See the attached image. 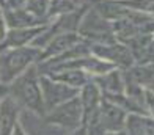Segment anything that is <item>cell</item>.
Wrapping results in <instances>:
<instances>
[{
	"mask_svg": "<svg viewBox=\"0 0 154 135\" xmlns=\"http://www.w3.org/2000/svg\"><path fill=\"white\" fill-rule=\"evenodd\" d=\"M10 96L20 105L22 110L32 112L36 116H44V102L39 87V72L36 65H32L10 85Z\"/></svg>",
	"mask_w": 154,
	"mask_h": 135,
	"instance_id": "cell-1",
	"label": "cell"
},
{
	"mask_svg": "<svg viewBox=\"0 0 154 135\" xmlns=\"http://www.w3.org/2000/svg\"><path fill=\"white\" fill-rule=\"evenodd\" d=\"M41 49L33 46L0 51V82L10 85L32 65H38Z\"/></svg>",
	"mask_w": 154,
	"mask_h": 135,
	"instance_id": "cell-2",
	"label": "cell"
},
{
	"mask_svg": "<svg viewBox=\"0 0 154 135\" xmlns=\"http://www.w3.org/2000/svg\"><path fill=\"white\" fill-rule=\"evenodd\" d=\"M43 121L49 126L60 127L68 133L77 130L83 124V112L79 97H72L69 101L57 105V107H54L52 110L46 112Z\"/></svg>",
	"mask_w": 154,
	"mask_h": 135,
	"instance_id": "cell-3",
	"label": "cell"
},
{
	"mask_svg": "<svg viewBox=\"0 0 154 135\" xmlns=\"http://www.w3.org/2000/svg\"><path fill=\"white\" fill-rule=\"evenodd\" d=\"M39 87H41V94H43L46 112L52 110L54 107L69 101V99L79 96V88L68 87V85L54 80L47 75H39Z\"/></svg>",
	"mask_w": 154,
	"mask_h": 135,
	"instance_id": "cell-4",
	"label": "cell"
},
{
	"mask_svg": "<svg viewBox=\"0 0 154 135\" xmlns=\"http://www.w3.org/2000/svg\"><path fill=\"white\" fill-rule=\"evenodd\" d=\"M90 52L104 61L113 65L118 69H128L134 65V58L123 42H109V44H94L90 42Z\"/></svg>",
	"mask_w": 154,
	"mask_h": 135,
	"instance_id": "cell-5",
	"label": "cell"
},
{
	"mask_svg": "<svg viewBox=\"0 0 154 135\" xmlns=\"http://www.w3.org/2000/svg\"><path fill=\"white\" fill-rule=\"evenodd\" d=\"M47 25H49V24H47ZM47 25L24 27V28H8V30H6V33H5V36L0 39V51L32 46V42L46 30Z\"/></svg>",
	"mask_w": 154,
	"mask_h": 135,
	"instance_id": "cell-6",
	"label": "cell"
},
{
	"mask_svg": "<svg viewBox=\"0 0 154 135\" xmlns=\"http://www.w3.org/2000/svg\"><path fill=\"white\" fill-rule=\"evenodd\" d=\"M96 118H97V121H99L104 132H115V130L124 129L128 113L123 109H120L118 105L102 99L99 107L96 110Z\"/></svg>",
	"mask_w": 154,
	"mask_h": 135,
	"instance_id": "cell-7",
	"label": "cell"
},
{
	"mask_svg": "<svg viewBox=\"0 0 154 135\" xmlns=\"http://www.w3.org/2000/svg\"><path fill=\"white\" fill-rule=\"evenodd\" d=\"M82 41V36L77 32H71V33H61L54 36L47 44L41 49V55H39V61H47L51 58H55L60 54L69 51L71 47H74L75 44H79Z\"/></svg>",
	"mask_w": 154,
	"mask_h": 135,
	"instance_id": "cell-8",
	"label": "cell"
},
{
	"mask_svg": "<svg viewBox=\"0 0 154 135\" xmlns=\"http://www.w3.org/2000/svg\"><path fill=\"white\" fill-rule=\"evenodd\" d=\"M22 109L10 94L0 102V135H11L19 124Z\"/></svg>",
	"mask_w": 154,
	"mask_h": 135,
	"instance_id": "cell-9",
	"label": "cell"
},
{
	"mask_svg": "<svg viewBox=\"0 0 154 135\" xmlns=\"http://www.w3.org/2000/svg\"><path fill=\"white\" fill-rule=\"evenodd\" d=\"M96 87L99 88L102 97L106 96H115L124 93V79H123V71L121 69H112L109 72H104L101 75H96L91 79Z\"/></svg>",
	"mask_w": 154,
	"mask_h": 135,
	"instance_id": "cell-10",
	"label": "cell"
},
{
	"mask_svg": "<svg viewBox=\"0 0 154 135\" xmlns=\"http://www.w3.org/2000/svg\"><path fill=\"white\" fill-rule=\"evenodd\" d=\"M79 101L82 105V112H83V124L82 127L85 126V123L88 121V118L96 112V109L99 107V104L102 101V94L99 88L96 87V83L93 80L87 82L83 87L79 90Z\"/></svg>",
	"mask_w": 154,
	"mask_h": 135,
	"instance_id": "cell-11",
	"label": "cell"
},
{
	"mask_svg": "<svg viewBox=\"0 0 154 135\" xmlns=\"http://www.w3.org/2000/svg\"><path fill=\"white\" fill-rule=\"evenodd\" d=\"M41 75H47L51 79L61 82L68 85V87H72V88H82L87 82L91 80L87 72H83L80 69H74V68H60V69H52V71H47V72L41 74Z\"/></svg>",
	"mask_w": 154,
	"mask_h": 135,
	"instance_id": "cell-12",
	"label": "cell"
},
{
	"mask_svg": "<svg viewBox=\"0 0 154 135\" xmlns=\"http://www.w3.org/2000/svg\"><path fill=\"white\" fill-rule=\"evenodd\" d=\"M126 135H154V119L146 115H128L124 123Z\"/></svg>",
	"mask_w": 154,
	"mask_h": 135,
	"instance_id": "cell-13",
	"label": "cell"
},
{
	"mask_svg": "<svg viewBox=\"0 0 154 135\" xmlns=\"http://www.w3.org/2000/svg\"><path fill=\"white\" fill-rule=\"evenodd\" d=\"M24 8L29 11L30 14H33L36 19L47 22V8H49V0H22Z\"/></svg>",
	"mask_w": 154,
	"mask_h": 135,
	"instance_id": "cell-14",
	"label": "cell"
},
{
	"mask_svg": "<svg viewBox=\"0 0 154 135\" xmlns=\"http://www.w3.org/2000/svg\"><path fill=\"white\" fill-rule=\"evenodd\" d=\"M116 2L131 11H137L154 17V0H116Z\"/></svg>",
	"mask_w": 154,
	"mask_h": 135,
	"instance_id": "cell-15",
	"label": "cell"
},
{
	"mask_svg": "<svg viewBox=\"0 0 154 135\" xmlns=\"http://www.w3.org/2000/svg\"><path fill=\"white\" fill-rule=\"evenodd\" d=\"M77 8L74 0H49L47 8V19L54 16H61V14L71 13Z\"/></svg>",
	"mask_w": 154,
	"mask_h": 135,
	"instance_id": "cell-16",
	"label": "cell"
},
{
	"mask_svg": "<svg viewBox=\"0 0 154 135\" xmlns=\"http://www.w3.org/2000/svg\"><path fill=\"white\" fill-rule=\"evenodd\" d=\"M143 102H145V112H146V116H149V118L154 119V91H151V90H145Z\"/></svg>",
	"mask_w": 154,
	"mask_h": 135,
	"instance_id": "cell-17",
	"label": "cell"
},
{
	"mask_svg": "<svg viewBox=\"0 0 154 135\" xmlns=\"http://www.w3.org/2000/svg\"><path fill=\"white\" fill-rule=\"evenodd\" d=\"M6 22H5V14H3V6L0 5V39H2L5 36V33H6Z\"/></svg>",
	"mask_w": 154,
	"mask_h": 135,
	"instance_id": "cell-18",
	"label": "cell"
},
{
	"mask_svg": "<svg viewBox=\"0 0 154 135\" xmlns=\"http://www.w3.org/2000/svg\"><path fill=\"white\" fill-rule=\"evenodd\" d=\"M8 94H10V87H8L6 83H2V82H0V102H2Z\"/></svg>",
	"mask_w": 154,
	"mask_h": 135,
	"instance_id": "cell-19",
	"label": "cell"
},
{
	"mask_svg": "<svg viewBox=\"0 0 154 135\" xmlns=\"http://www.w3.org/2000/svg\"><path fill=\"white\" fill-rule=\"evenodd\" d=\"M11 135H29V133H27L25 132V129H24V127H22V124H17L16 127H14V130H13L11 132Z\"/></svg>",
	"mask_w": 154,
	"mask_h": 135,
	"instance_id": "cell-20",
	"label": "cell"
},
{
	"mask_svg": "<svg viewBox=\"0 0 154 135\" xmlns=\"http://www.w3.org/2000/svg\"><path fill=\"white\" fill-rule=\"evenodd\" d=\"M104 135H126V133H124V129H123V130H115V132H106Z\"/></svg>",
	"mask_w": 154,
	"mask_h": 135,
	"instance_id": "cell-21",
	"label": "cell"
},
{
	"mask_svg": "<svg viewBox=\"0 0 154 135\" xmlns=\"http://www.w3.org/2000/svg\"><path fill=\"white\" fill-rule=\"evenodd\" d=\"M0 5H2L3 8H5V5H6V0H0Z\"/></svg>",
	"mask_w": 154,
	"mask_h": 135,
	"instance_id": "cell-22",
	"label": "cell"
},
{
	"mask_svg": "<svg viewBox=\"0 0 154 135\" xmlns=\"http://www.w3.org/2000/svg\"><path fill=\"white\" fill-rule=\"evenodd\" d=\"M148 90H151V91H154V85H152V87H149Z\"/></svg>",
	"mask_w": 154,
	"mask_h": 135,
	"instance_id": "cell-23",
	"label": "cell"
},
{
	"mask_svg": "<svg viewBox=\"0 0 154 135\" xmlns=\"http://www.w3.org/2000/svg\"><path fill=\"white\" fill-rule=\"evenodd\" d=\"M74 2H75V3H77V0H74Z\"/></svg>",
	"mask_w": 154,
	"mask_h": 135,
	"instance_id": "cell-24",
	"label": "cell"
},
{
	"mask_svg": "<svg viewBox=\"0 0 154 135\" xmlns=\"http://www.w3.org/2000/svg\"><path fill=\"white\" fill-rule=\"evenodd\" d=\"M152 38H154V33H152Z\"/></svg>",
	"mask_w": 154,
	"mask_h": 135,
	"instance_id": "cell-25",
	"label": "cell"
},
{
	"mask_svg": "<svg viewBox=\"0 0 154 135\" xmlns=\"http://www.w3.org/2000/svg\"><path fill=\"white\" fill-rule=\"evenodd\" d=\"M20 3H22V2H20Z\"/></svg>",
	"mask_w": 154,
	"mask_h": 135,
	"instance_id": "cell-26",
	"label": "cell"
}]
</instances>
